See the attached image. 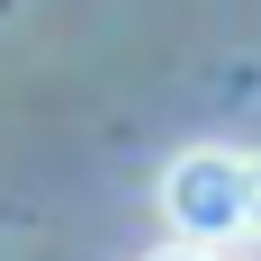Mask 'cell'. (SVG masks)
Wrapping results in <instances>:
<instances>
[{
  "instance_id": "obj_2",
  "label": "cell",
  "mask_w": 261,
  "mask_h": 261,
  "mask_svg": "<svg viewBox=\"0 0 261 261\" xmlns=\"http://www.w3.org/2000/svg\"><path fill=\"white\" fill-rule=\"evenodd\" d=\"M144 261H225V252H207V243H162V252H144Z\"/></svg>"
},
{
  "instance_id": "obj_1",
  "label": "cell",
  "mask_w": 261,
  "mask_h": 261,
  "mask_svg": "<svg viewBox=\"0 0 261 261\" xmlns=\"http://www.w3.org/2000/svg\"><path fill=\"white\" fill-rule=\"evenodd\" d=\"M153 207L162 225L180 243H207V252H225V243H261V153L252 144H189V153L162 162L153 180Z\"/></svg>"
}]
</instances>
